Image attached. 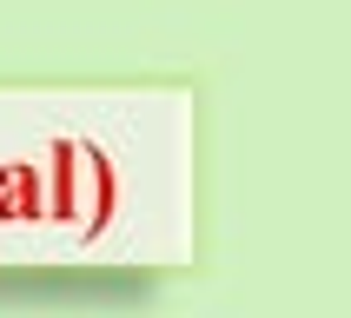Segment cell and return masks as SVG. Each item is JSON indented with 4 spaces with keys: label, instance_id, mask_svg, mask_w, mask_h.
<instances>
[]
</instances>
